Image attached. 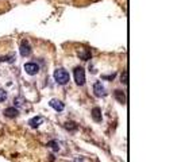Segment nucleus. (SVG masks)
<instances>
[{"instance_id": "obj_13", "label": "nucleus", "mask_w": 181, "mask_h": 162, "mask_svg": "<svg viewBox=\"0 0 181 162\" xmlns=\"http://www.w3.org/2000/svg\"><path fill=\"white\" fill-rule=\"evenodd\" d=\"M48 146L51 147V149H53L54 151H58V149H60V147H58V143H57V142H53V140L48 143Z\"/></svg>"}, {"instance_id": "obj_9", "label": "nucleus", "mask_w": 181, "mask_h": 162, "mask_svg": "<svg viewBox=\"0 0 181 162\" xmlns=\"http://www.w3.org/2000/svg\"><path fill=\"white\" fill-rule=\"evenodd\" d=\"M92 118L95 122H102V111H100V108L95 107L92 109Z\"/></svg>"}, {"instance_id": "obj_2", "label": "nucleus", "mask_w": 181, "mask_h": 162, "mask_svg": "<svg viewBox=\"0 0 181 162\" xmlns=\"http://www.w3.org/2000/svg\"><path fill=\"white\" fill-rule=\"evenodd\" d=\"M73 73H74V81H76L77 85H84L85 84V70L81 66H77Z\"/></svg>"}, {"instance_id": "obj_6", "label": "nucleus", "mask_w": 181, "mask_h": 162, "mask_svg": "<svg viewBox=\"0 0 181 162\" xmlns=\"http://www.w3.org/2000/svg\"><path fill=\"white\" fill-rule=\"evenodd\" d=\"M50 107L54 108L56 111L61 112L62 109H64V103L60 102V100H57V99H53V100H50Z\"/></svg>"}, {"instance_id": "obj_14", "label": "nucleus", "mask_w": 181, "mask_h": 162, "mask_svg": "<svg viewBox=\"0 0 181 162\" xmlns=\"http://www.w3.org/2000/svg\"><path fill=\"white\" fill-rule=\"evenodd\" d=\"M7 99V92L4 89H0V102H4Z\"/></svg>"}, {"instance_id": "obj_4", "label": "nucleus", "mask_w": 181, "mask_h": 162, "mask_svg": "<svg viewBox=\"0 0 181 162\" xmlns=\"http://www.w3.org/2000/svg\"><path fill=\"white\" fill-rule=\"evenodd\" d=\"M93 92H95V95L97 96V97L105 96V88L103 86V84L100 83V81H96V83L93 84Z\"/></svg>"}, {"instance_id": "obj_7", "label": "nucleus", "mask_w": 181, "mask_h": 162, "mask_svg": "<svg viewBox=\"0 0 181 162\" xmlns=\"http://www.w3.org/2000/svg\"><path fill=\"white\" fill-rule=\"evenodd\" d=\"M18 114H19V112H18V109H16V108H6V109H4V116H6V118H11V119H14V118H16V116H18Z\"/></svg>"}, {"instance_id": "obj_12", "label": "nucleus", "mask_w": 181, "mask_h": 162, "mask_svg": "<svg viewBox=\"0 0 181 162\" xmlns=\"http://www.w3.org/2000/svg\"><path fill=\"white\" fill-rule=\"evenodd\" d=\"M65 128L66 130H70V131H73L77 128V124L73 123V122H68V123H65Z\"/></svg>"}, {"instance_id": "obj_8", "label": "nucleus", "mask_w": 181, "mask_h": 162, "mask_svg": "<svg viewBox=\"0 0 181 162\" xmlns=\"http://www.w3.org/2000/svg\"><path fill=\"white\" fill-rule=\"evenodd\" d=\"M42 123H43V118H42V116H35V118H32L31 120L29 122V124L32 128L39 127V124H42Z\"/></svg>"}, {"instance_id": "obj_15", "label": "nucleus", "mask_w": 181, "mask_h": 162, "mask_svg": "<svg viewBox=\"0 0 181 162\" xmlns=\"http://www.w3.org/2000/svg\"><path fill=\"white\" fill-rule=\"evenodd\" d=\"M122 83H127V72H124V76L122 74Z\"/></svg>"}, {"instance_id": "obj_5", "label": "nucleus", "mask_w": 181, "mask_h": 162, "mask_svg": "<svg viewBox=\"0 0 181 162\" xmlns=\"http://www.w3.org/2000/svg\"><path fill=\"white\" fill-rule=\"evenodd\" d=\"M19 51H20V55H22V57H27V55H30V53H31V48H30L29 42L26 41V39L22 41V43H20Z\"/></svg>"}, {"instance_id": "obj_11", "label": "nucleus", "mask_w": 181, "mask_h": 162, "mask_svg": "<svg viewBox=\"0 0 181 162\" xmlns=\"http://www.w3.org/2000/svg\"><path fill=\"white\" fill-rule=\"evenodd\" d=\"M115 97H116L120 103H124V102H126V97H124L123 92H120V91H116V92H115Z\"/></svg>"}, {"instance_id": "obj_10", "label": "nucleus", "mask_w": 181, "mask_h": 162, "mask_svg": "<svg viewBox=\"0 0 181 162\" xmlns=\"http://www.w3.org/2000/svg\"><path fill=\"white\" fill-rule=\"evenodd\" d=\"M79 55H80V58H81V60L87 61V60H89V58H91V51L87 50V49H83V50L79 53Z\"/></svg>"}, {"instance_id": "obj_3", "label": "nucleus", "mask_w": 181, "mask_h": 162, "mask_svg": "<svg viewBox=\"0 0 181 162\" xmlns=\"http://www.w3.org/2000/svg\"><path fill=\"white\" fill-rule=\"evenodd\" d=\"M25 70H26V73L30 74V76H35L39 72V66L35 62H27L25 65Z\"/></svg>"}, {"instance_id": "obj_1", "label": "nucleus", "mask_w": 181, "mask_h": 162, "mask_svg": "<svg viewBox=\"0 0 181 162\" xmlns=\"http://www.w3.org/2000/svg\"><path fill=\"white\" fill-rule=\"evenodd\" d=\"M54 78L60 85H65L69 81V73L65 69H57L54 72Z\"/></svg>"}]
</instances>
